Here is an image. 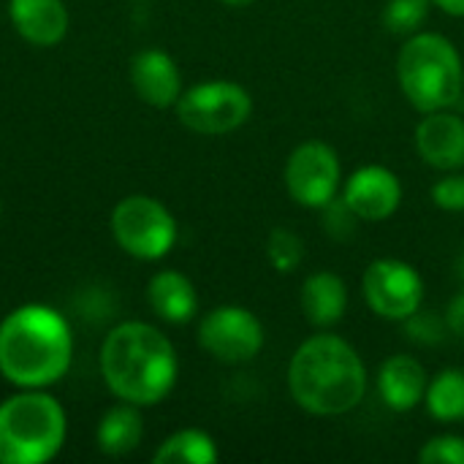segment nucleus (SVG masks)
Wrapping results in <instances>:
<instances>
[{
    "label": "nucleus",
    "mask_w": 464,
    "mask_h": 464,
    "mask_svg": "<svg viewBox=\"0 0 464 464\" xmlns=\"http://www.w3.org/2000/svg\"><path fill=\"white\" fill-rule=\"evenodd\" d=\"M73 356L68 321L46 304H24L0 321V375L19 389L57 383Z\"/></svg>",
    "instance_id": "obj_1"
},
{
    "label": "nucleus",
    "mask_w": 464,
    "mask_h": 464,
    "mask_svg": "<svg viewBox=\"0 0 464 464\" xmlns=\"http://www.w3.org/2000/svg\"><path fill=\"white\" fill-rule=\"evenodd\" d=\"M101 372L111 394L136 408L158 405L177 381V353L163 332L128 321L111 329L101 345Z\"/></svg>",
    "instance_id": "obj_2"
},
{
    "label": "nucleus",
    "mask_w": 464,
    "mask_h": 464,
    "mask_svg": "<svg viewBox=\"0 0 464 464\" xmlns=\"http://www.w3.org/2000/svg\"><path fill=\"white\" fill-rule=\"evenodd\" d=\"M288 389L302 411L313 416H343L364 400L367 370L345 340L315 334L294 353Z\"/></svg>",
    "instance_id": "obj_3"
},
{
    "label": "nucleus",
    "mask_w": 464,
    "mask_h": 464,
    "mask_svg": "<svg viewBox=\"0 0 464 464\" xmlns=\"http://www.w3.org/2000/svg\"><path fill=\"white\" fill-rule=\"evenodd\" d=\"M63 405L41 389L14 394L0 405V464H44L65 443Z\"/></svg>",
    "instance_id": "obj_4"
},
{
    "label": "nucleus",
    "mask_w": 464,
    "mask_h": 464,
    "mask_svg": "<svg viewBox=\"0 0 464 464\" xmlns=\"http://www.w3.org/2000/svg\"><path fill=\"white\" fill-rule=\"evenodd\" d=\"M397 79L408 101L424 114L457 106L464 90L459 52L443 35L419 33L397 57Z\"/></svg>",
    "instance_id": "obj_5"
},
{
    "label": "nucleus",
    "mask_w": 464,
    "mask_h": 464,
    "mask_svg": "<svg viewBox=\"0 0 464 464\" xmlns=\"http://www.w3.org/2000/svg\"><path fill=\"white\" fill-rule=\"evenodd\" d=\"M111 234L128 256L158 261L177 242V220L158 198L128 196L111 212Z\"/></svg>",
    "instance_id": "obj_6"
},
{
    "label": "nucleus",
    "mask_w": 464,
    "mask_h": 464,
    "mask_svg": "<svg viewBox=\"0 0 464 464\" xmlns=\"http://www.w3.org/2000/svg\"><path fill=\"white\" fill-rule=\"evenodd\" d=\"M253 98L237 82H204L185 90L177 101L179 122L201 136H223L250 120Z\"/></svg>",
    "instance_id": "obj_7"
},
{
    "label": "nucleus",
    "mask_w": 464,
    "mask_h": 464,
    "mask_svg": "<svg viewBox=\"0 0 464 464\" xmlns=\"http://www.w3.org/2000/svg\"><path fill=\"white\" fill-rule=\"evenodd\" d=\"M198 343L218 362L242 364L258 356L264 348V326L250 310L226 304L204 315L198 326Z\"/></svg>",
    "instance_id": "obj_8"
},
{
    "label": "nucleus",
    "mask_w": 464,
    "mask_h": 464,
    "mask_svg": "<svg viewBox=\"0 0 464 464\" xmlns=\"http://www.w3.org/2000/svg\"><path fill=\"white\" fill-rule=\"evenodd\" d=\"M364 296L372 313L389 321H408L419 313L424 299V283L419 272L397 258L372 261L364 272Z\"/></svg>",
    "instance_id": "obj_9"
},
{
    "label": "nucleus",
    "mask_w": 464,
    "mask_h": 464,
    "mask_svg": "<svg viewBox=\"0 0 464 464\" xmlns=\"http://www.w3.org/2000/svg\"><path fill=\"white\" fill-rule=\"evenodd\" d=\"M340 185L337 152L324 141H307L296 147L285 163V188L302 207H326Z\"/></svg>",
    "instance_id": "obj_10"
},
{
    "label": "nucleus",
    "mask_w": 464,
    "mask_h": 464,
    "mask_svg": "<svg viewBox=\"0 0 464 464\" xmlns=\"http://www.w3.org/2000/svg\"><path fill=\"white\" fill-rule=\"evenodd\" d=\"M343 201L359 220H386L402 201V185L394 171L383 166H364L351 174Z\"/></svg>",
    "instance_id": "obj_11"
},
{
    "label": "nucleus",
    "mask_w": 464,
    "mask_h": 464,
    "mask_svg": "<svg viewBox=\"0 0 464 464\" xmlns=\"http://www.w3.org/2000/svg\"><path fill=\"white\" fill-rule=\"evenodd\" d=\"M416 150L419 155L440 169L457 171L464 166V120L457 114L430 111L416 128Z\"/></svg>",
    "instance_id": "obj_12"
},
{
    "label": "nucleus",
    "mask_w": 464,
    "mask_h": 464,
    "mask_svg": "<svg viewBox=\"0 0 464 464\" xmlns=\"http://www.w3.org/2000/svg\"><path fill=\"white\" fill-rule=\"evenodd\" d=\"M130 84L144 103L158 109L174 106L182 95L179 68L163 49H144L133 57Z\"/></svg>",
    "instance_id": "obj_13"
},
{
    "label": "nucleus",
    "mask_w": 464,
    "mask_h": 464,
    "mask_svg": "<svg viewBox=\"0 0 464 464\" xmlns=\"http://www.w3.org/2000/svg\"><path fill=\"white\" fill-rule=\"evenodd\" d=\"M8 16L14 30L35 46H54L68 33V8L63 0H11Z\"/></svg>",
    "instance_id": "obj_14"
},
{
    "label": "nucleus",
    "mask_w": 464,
    "mask_h": 464,
    "mask_svg": "<svg viewBox=\"0 0 464 464\" xmlns=\"http://www.w3.org/2000/svg\"><path fill=\"white\" fill-rule=\"evenodd\" d=\"M378 389L392 411H413L427 394V372L413 356H392L383 362Z\"/></svg>",
    "instance_id": "obj_15"
},
{
    "label": "nucleus",
    "mask_w": 464,
    "mask_h": 464,
    "mask_svg": "<svg viewBox=\"0 0 464 464\" xmlns=\"http://www.w3.org/2000/svg\"><path fill=\"white\" fill-rule=\"evenodd\" d=\"M348 307V288L332 272H315L302 285V313L313 326H334Z\"/></svg>",
    "instance_id": "obj_16"
},
{
    "label": "nucleus",
    "mask_w": 464,
    "mask_h": 464,
    "mask_svg": "<svg viewBox=\"0 0 464 464\" xmlns=\"http://www.w3.org/2000/svg\"><path fill=\"white\" fill-rule=\"evenodd\" d=\"M147 299L152 310L169 324H188L198 310V296L193 283L179 272H158L147 285Z\"/></svg>",
    "instance_id": "obj_17"
},
{
    "label": "nucleus",
    "mask_w": 464,
    "mask_h": 464,
    "mask_svg": "<svg viewBox=\"0 0 464 464\" xmlns=\"http://www.w3.org/2000/svg\"><path fill=\"white\" fill-rule=\"evenodd\" d=\"M141 435H144L141 413L136 411V405L125 402V405H117V408L103 413L98 432H95V440H98V449L103 454L122 457V454H130L141 443Z\"/></svg>",
    "instance_id": "obj_18"
},
{
    "label": "nucleus",
    "mask_w": 464,
    "mask_h": 464,
    "mask_svg": "<svg viewBox=\"0 0 464 464\" xmlns=\"http://www.w3.org/2000/svg\"><path fill=\"white\" fill-rule=\"evenodd\" d=\"M158 464H212L218 462L215 440L201 430H179L155 451Z\"/></svg>",
    "instance_id": "obj_19"
},
{
    "label": "nucleus",
    "mask_w": 464,
    "mask_h": 464,
    "mask_svg": "<svg viewBox=\"0 0 464 464\" xmlns=\"http://www.w3.org/2000/svg\"><path fill=\"white\" fill-rule=\"evenodd\" d=\"M427 408L438 421H462L464 419V372L443 370L427 386Z\"/></svg>",
    "instance_id": "obj_20"
},
{
    "label": "nucleus",
    "mask_w": 464,
    "mask_h": 464,
    "mask_svg": "<svg viewBox=\"0 0 464 464\" xmlns=\"http://www.w3.org/2000/svg\"><path fill=\"white\" fill-rule=\"evenodd\" d=\"M430 14V0H389L383 11V24L394 35H408L424 24Z\"/></svg>",
    "instance_id": "obj_21"
},
{
    "label": "nucleus",
    "mask_w": 464,
    "mask_h": 464,
    "mask_svg": "<svg viewBox=\"0 0 464 464\" xmlns=\"http://www.w3.org/2000/svg\"><path fill=\"white\" fill-rule=\"evenodd\" d=\"M266 256L277 272H294L304 258V242L288 228H275L266 242Z\"/></svg>",
    "instance_id": "obj_22"
},
{
    "label": "nucleus",
    "mask_w": 464,
    "mask_h": 464,
    "mask_svg": "<svg viewBox=\"0 0 464 464\" xmlns=\"http://www.w3.org/2000/svg\"><path fill=\"white\" fill-rule=\"evenodd\" d=\"M419 459L424 464H464V438L457 435H440V438H432Z\"/></svg>",
    "instance_id": "obj_23"
},
{
    "label": "nucleus",
    "mask_w": 464,
    "mask_h": 464,
    "mask_svg": "<svg viewBox=\"0 0 464 464\" xmlns=\"http://www.w3.org/2000/svg\"><path fill=\"white\" fill-rule=\"evenodd\" d=\"M432 201L446 212H464V174H451L432 188Z\"/></svg>",
    "instance_id": "obj_24"
},
{
    "label": "nucleus",
    "mask_w": 464,
    "mask_h": 464,
    "mask_svg": "<svg viewBox=\"0 0 464 464\" xmlns=\"http://www.w3.org/2000/svg\"><path fill=\"white\" fill-rule=\"evenodd\" d=\"M324 209H326V218H324L326 231H329L334 239H345V237H351V234H353L356 215L351 212V207H348L345 201H334V198H332Z\"/></svg>",
    "instance_id": "obj_25"
},
{
    "label": "nucleus",
    "mask_w": 464,
    "mask_h": 464,
    "mask_svg": "<svg viewBox=\"0 0 464 464\" xmlns=\"http://www.w3.org/2000/svg\"><path fill=\"white\" fill-rule=\"evenodd\" d=\"M408 321H411L408 332H411V337L416 343H440L443 340V326H440V321L432 313H427V315L413 313Z\"/></svg>",
    "instance_id": "obj_26"
},
{
    "label": "nucleus",
    "mask_w": 464,
    "mask_h": 464,
    "mask_svg": "<svg viewBox=\"0 0 464 464\" xmlns=\"http://www.w3.org/2000/svg\"><path fill=\"white\" fill-rule=\"evenodd\" d=\"M446 321H449V329H451L454 334H462L464 337V291L451 302Z\"/></svg>",
    "instance_id": "obj_27"
},
{
    "label": "nucleus",
    "mask_w": 464,
    "mask_h": 464,
    "mask_svg": "<svg viewBox=\"0 0 464 464\" xmlns=\"http://www.w3.org/2000/svg\"><path fill=\"white\" fill-rule=\"evenodd\" d=\"M451 16H464V0H430Z\"/></svg>",
    "instance_id": "obj_28"
},
{
    "label": "nucleus",
    "mask_w": 464,
    "mask_h": 464,
    "mask_svg": "<svg viewBox=\"0 0 464 464\" xmlns=\"http://www.w3.org/2000/svg\"><path fill=\"white\" fill-rule=\"evenodd\" d=\"M223 3H228V5H247V3H253V0H223Z\"/></svg>",
    "instance_id": "obj_29"
},
{
    "label": "nucleus",
    "mask_w": 464,
    "mask_h": 464,
    "mask_svg": "<svg viewBox=\"0 0 464 464\" xmlns=\"http://www.w3.org/2000/svg\"><path fill=\"white\" fill-rule=\"evenodd\" d=\"M0 209H3V207H0Z\"/></svg>",
    "instance_id": "obj_30"
}]
</instances>
